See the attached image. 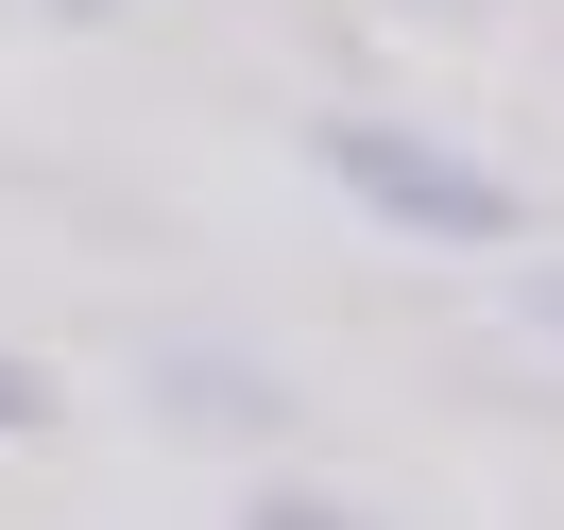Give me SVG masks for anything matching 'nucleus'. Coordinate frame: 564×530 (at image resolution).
Instances as JSON below:
<instances>
[{
    "instance_id": "1",
    "label": "nucleus",
    "mask_w": 564,
    "mask_h": 530,
    "mask_svg": "<svg viewBox=\"0 0 564 530\" xmlns=\"http://www.w3.org/2000/svg\"><path fill=\"white\" fill-rule=\"evenodd\" d=\"M325 172H343L359 206L427 223V240H513V223H530L496 172H462V154H411V138H377V120H343V138H325Z\"/></svg>"
},
{
    "instance_id": "2",
    "label": "nucleus",
    "mask_w": 564,
    "mask_h": 530,
    "mask_svg": "<svg viewBox=\"0 0 564 530\" xmlns=\"http://www.w3.org/2000/svg\"><path fill=\"white\" fill-rule=\"evenodd\" d=\"M257 530H377V513H343V496H274Z\"/></svg>"
},
{
    "instance_id": "3",
    "label": "nucleus",
    "mask_w": 564,
    "mask_h": 530,
    "mask_svg": "<svg viewBox=\"0 0 564 530\" xmlns=\"http://www.w3.org/2000/svg\"><path fill=\"white\" fill-rule=\"evenodd\" d=\"M35 411H52V393H35V359H0V445H18Z\"/></svg>"
},
{
    "instance_id": "4",
    "label": "nucleus",
    "mask_w": 564,
    "mask_h": 530,
    "mask_svg": "<svg viewBox=\"0 0 564 530\" xmlns=\"http://www.w3.org/2000/svg\"><path fill=\"white\" fill-rule=\"evenodd\" d=\"M547 325H564V274H547Z\"/></svg>"
}]
</instances>
